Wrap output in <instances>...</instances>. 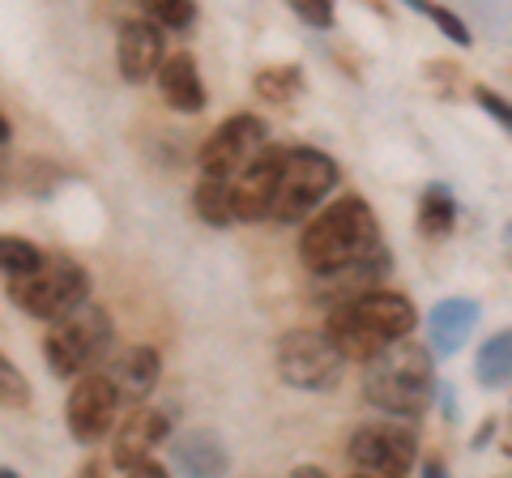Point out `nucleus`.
<instances>
[{
  "label": "nucleus",
  "mask_w": 512,
  "mask_h": 478,
  "mask_svg": "<svg viewBox=\"0 0 512 478\" xmlns=\"http://www.w3.org/2000/svg\"><path fill=\"white\" fill-rule=\"evenodd\" d=\"M282 158H286V150H265V154L256 158V163L231 184V188H235V218H239V222L274 218L278 180H282Z\"/></svg>",
  "instance_id": "nucleus-12"
},
{
  "label": "nucleus",
  "mask_w": 512,
  "mask_h": 478,
  "mask_svg": "<svg viewBox=\"0 0 512 478\" xmlns=\"http://www.w3.org/2000/svg\"><path fill=\"white\" fill-rule=\"evenodd\" d=\"M414 325H419V312L406 295L393 291H367L359 299H350L342 308H329L325 333L342 346L346 359H376L380 350H389L393 342H406Z\"/></svg>",
  "instance_id": "nucleus-3"
},
{
  "label": "nucleus",
  "mask_w": 512,
  "mask_h": 478,
  "mask_svg": "<svg viewBox=\"0 0 512 478\" xmlns=\"http://www.w3.org/2000/svg\"><path fill=\"white\" fill-rule=\"evenodd\" d=\"M116 65H120V77L128 86H141V82H150V77L163 73V65H167L163 26L150 22L146 13H141V18H128L120 26V39H116Z\"/></svg>",
  "instance_id": "nucleus-11"
},
{
  "label": "nucleus",
  "mask_w": 512,
  "mask_h": 478,
  "mask_svg": "<svg viewBox=\"0 0 512 478\" xmlns=\"http://www.w3.org/2000/svg\"><path fill=\"white\" fill-rule=\"evenodd\" d=\"M120 410V389L111 376H82L69 389V402H64V423H69V436L77 444H99L111 423H116Z\"/></svg>",
  "instance_id": "nucleus-10"
},
{
  "label": "nucleus",
  "mask_w": 512,
  "mask_h": 478,
  "mask_svg": "<svg viewBox=\"0 0 512 478\" xmlns=\"http://www.w3.org/2000/svg\"><path fill=\"white\" fill-rule=\"evenodd\" d=\"M363 397L389 419L414 423L436 397V355L419 342H393L363 363Z\"/></svg>",
  "instance_id": "nucleus-2"
},
{
  "label": "nucleus",
  "mask_w": 512,
  "mask_h": 478,
  "mask_svg": "<svg viewBox=\"0 0 512 478\" xmlns=\"http://www.w3.org/2000/svg\"><path fill=\"white\" fill-rule=\"evenodd\" d=\"M478 316H483V308H478V299H470V295L440 299V304L427 312V346H431V355L436 359L457 355V350L470 342Z\"/></svg>",
  "instance_id": "nucleus-13"
},
{
  "label": "nucleus",
  "mask_w": 512,
  "mask_h": 478,
  "mask_svg": "<svg viewBox=\"0 0 512 478\" xmlns=\"http://www.w3.org/2000/svg\"><path fill=\"white\" fill-rule=\"evenodd\" d=\"M295 18L299 22H308V26H316V30H329L333 26V9L325 5V0H295Z\"/></svg>",
  "instance_id": "nucleus-27"
},
{
  "label": "nucleus",
  "mask_w": 512,
  "mask_h": 478,
  "mask_svg": "<svg viewBox=\"0 0 512 478\" xmlns=\"http://www.w3.org/2000/svg\"><path fill=\"white\" fill-rule=\"evenodd\" d=\"M342 372H346V355L325 329H291L278 342L282 385L303 389V393H329V389H338Z\"/></svg>",
  "instance_id": "nucleus-5"
},
{
  "label": "nucleus",
  "mask_w": 512,
  "mask_h": 478,
  "mask_svg": "<svg viewBox=\"0 0 512 478\" xmlns=\"http://www.w3.org/2000/svg\"><path fill=\"white\" fill-rule=\"evenodd\" d=\"M414 427L402 419H380V423H363L350 436V461H355V474L367 478H406L414 466Z\"/></svg>",
  "instance_id": "nucleus-9"
},
{
  "label": "nucleus",
  "mask_w": 512,
  "mask_h": 478,
  "mask_svg": "<svg viewBox=\"0 0 512 478\" xmlns=\"http://www.w3.org/2000/svg\"><path fill=\"white\" fill-rule=\"evenodd\" d=\"M495 436V419H487L483 427H478V436H474V449H483V444Z\"/></svg>",
  "instance_id": "nucleus-30"
},
{
  "label": "nucleus",
  "mask_w": 512,
  "mask_h": 478,
  "mask_svg": "<svg viewBox=\"0 0 512 478\" xmlns=\"http://www.w3.org/2000/svg\"><path fill=\"white\" fill-rule=\"evenodd\" d=\"M111 338H116L111 316L99 304H86V308H77L73 316H64V321L47 333L43 359L60 380H82V376H94L90 372L94 363L107 359Z\"/></svg>",
  "instance_id": "nucleus-4"
},
{
  "label": "nucleus",
  "mask_w": 512,
  "mask_h": 478,
  "mask_svg": "<svg viewBox=\"0 0 512 478\" xmlns=\"http://www.w3.org/2000/svg\"><path fill=\"white\" fill-rule=\"evenodd\" d=\"M82 478H107V470L99 466V461H86V470H82Z\"/></svg>",
  "instance_id": "nucleus-32"
},
{
  "label": "nucleus",
  "mask_w": 512,
  "mask_h": 478,
  "mask_svg": "<svg viewBox=\"0 0 512 478\" xmlns=\"http://www.w3.org/2000/svg\"><path fill=\"white\" fill-rule=\"evenodd\" d=\"M146 18L158 22L163 30H188L197 22V5H188V0H150Z\"/></svg>",
  "instance_id": "nucleus-23"
},
{
  "label": "nucleus",
  "mask_w": 512,
  "mask_h": 478,
  "mask_svg": "<svg viewBox=\"0 0 512 478\" xmlns=\"http://www.w3.org/2000/svg\"><path fill=\"white\" fill-rule=\"evenodd\" d=\"M265 120L252 111L222 120L210 133V141L201 146V180H218V184H235L256 158L265 154Z\"/></svg>",
  "instance_id": "nucleus-8"
},
{
  "label": "nucleus",
  "mask_w": 512,
  "mask_h": 478,
  "mask_svg": "<svg viewBox=\"0 0 512 478\" xmlns=\"http://www.w3.org/2000/svg\"><path fill=\"white\" fill-rule=\"evenodd\" d=\"M508 248H512V244H508Z\"/></svg>",
  "instance_id": "nucleus-35"
},
{
  "label": "nucleus",
  "mask_w": 512,
  "mask_h": 478,
  "mask_svg": "<svg viewBox=\"0 0 512 478\" xmlns=\"http://www.w3.org/2000/svg\"><path fill=\"white\" fill-rule=\"evenodd\" d=\"M474 380L483 389H500L512 380V329H500L478 346L474 355Z\"/></svg>",
  "instance_id": "nucleus-18"
},
{
  "label": "nucleus",
  "mask_w": 512,
  "mask_h": 478,
  "mask_svg": "<svg viewBox=\"0 0 512 478\" xmlns=\"http://www.w3.org/2000/svg\"><path fill=\"white\" fill-rule=\"evenodd\" d=\"M291 478H329V474L320 470V466H295V470H291Z\"/></svg>",
  "instance_id": "nucleus-31"
},
{
  "label": "nucleus",
  "mask_w": 512,
  "mask_h": 478,
  "mask_svg": "<svg viewBox=\"0 0 512 478\" xmlns=\"http://www.w3.org/2000/svg\"><path fill=\"white\" fill-rule=\"evenodd\" d=\"M171 461L184 478H222L231 466L227 444H222L210 427H192L171 444Z\"/></svg>",
  "instance_id": "nucleus-15"
},
{
  "label": "nucleus",
  "mask_w": 512,
  "mask_h": 478,
  "mask_svg": "<svg viewBox=\"0 0 512 478\" xmlns=\"http://www.w3.org/2000/svg\"><path fill=\"white\" fill-rule=\"evenodd\" d=\"M0 265H5V278L9 282H26V278H35L39 269L47 265V257H43L35 244H30V239L5 235V244H0Z\"/></svg>",
  "instance_id": "nucleus-22"
},
{
  "label": "nucleus",
  "mask_w": 512,
  "mask_h": 478,
  "mask_svg": "<svg viewBox=\"0 0 512 478\" xmlns=\"http://www.w3.org/2000/svg\"><path fill=\"white\" fill-rule=\"evenodd\" d=\"M158 90L171 111H184V116H197L205 111V86H201V73H197V60L192 52H175L167 56L163 73H158Z\"/></svg>",
  "instance_id": "nucleus-16"
},
{
  "label": "nucleus",
  "mask_w": 512,
  "mask_h": 478,
  "mask_svg": "<svg viewBox=\"0 0 512 478\" xmlns=\"http://www.w3.org/2000/svg\"><path fill=\"white\" fill-rule=\"evenodd\" d=\"M0 389H5V406H9V410H26V406H30V385H26V376L13 368L9 359L0 363Z\"/></svg>",
  "instance_id": "nucleus-25"
},
{
  "label": "nucleus",
  "mask_w": 512,
  "mask_h": 478,
  "mask_svg": "<svg viewBox=\"0 0 512 478\" xmlns=\"http://www.w3.org/2000/svg\"><path fill=\"white\" fill-rule=\"evenodd\" d=\"M252 90H256V99L269 107H291L303 94V69L299 65H269L252 77Z\"/></svg>",
  "instance_id": "nucleus-19"
},
{
  "label": "nucleus",
  "mask_w": 512,
  "mask_h": 478,
  "mask_svg": "<svg viewBox=\"0 0 512 478\" xmlns=\"http://www.w3.org/2000/svg\"><path fill=\"white\" fill-rule=\"evenodd\" d=\"M350 478H367V474H350Z\"/></svg>",
  "instance_id": "nucleus-34"
},
{
  "label": "nucleus",
  "mask_w": 512,
  "mask_h": 478,
  "mask_svg": "<svg viewBox=\"0 0 512 478\" xmlns=\"http://www.w3.org/2000/svg\"><path fill=\"white\" fill-rule=\"evenodd\" d=\"M338 188V163L325 150L295 146L282 158V180L274 201V222H299Z\"/></svg>",
  "instance_id": "nucleus-7"
},
{
  "label": "nucleus",
  "mask_w": 512,
  "mask_h": 478,
  "mask_svg": "<svg viewBox=\"0 0 512 478\" xmlns=\"http://www.w3.org/2000/svg\"><path fill=\"white\" fill-rule=\"evenodd\" d=\"M376 257H384L376 214H372V205L355 193L325 205V210L303 227V239H299V261L308 265L316 278L346 274V269H359Z\"/></svg>",
  "instance_id": "nucleus-1"
},
{
  "label": "nucleus",
  "mask_w": 512,
  "mask_h": 478,
  "mask_svg": "<svg viewBox=\"0 0 512 478\" xmlns=\"http://www.w3.org/2000/svg\"><path fill=\"white\" fill-rule=\"evenodd\" d=\"M406 5H410L414 13H427V18L436 22V26H440V30H444V35L453 39V43H461V47H470V43H474V39H470V26L461 22L453 9H440V5H423V0H406Z\"/></svg>",
  "instance_id": "nucleus-24"
},
{
  "label": "nucleus",
  "mask_w": 512,
  "mask_h": 478,
  "mask_svg": "<svg viewBox=\"0 0 512 478\" xmlns=\"http://www.w3.org/2000/svg\"><path fill=\"white\" fill-rule=\"evenodd\" d=\"M453 222H457L453 193H448L444 184H427L423 197H419V231L427 239H444L448 231H453Z\"/></svg>",
  "instance_id": "nucleus-20"
},
{
  "label": "nucleus",
  "mask_w": 512,
  "mask_h": 478,
  "mask_svg": "<svg viewBox=\"0 0 512 478\" xmlns=\"http://www.w3.org/2000/svg\"><path fill=\"white\" fill-rule=\"evenodd\" d=\"M0 478H22V474H18V470H5V474H0Z\"/></svg>",
  "instance_id": "nucleus-33"
},
{
  "label": "nucleus",
  "mask_w": 512,
  "mask_h": 478,
  "mask_svg": "<svg viewBox=\"0 0 512 478\" xmlns=\"http://www.w3.org/2000/svg\"><path fill=\"white\" fill-rule=\"evenodd\" d=\"M192 210L210 227H227V222H235V188L218 180H201L192 188Z\"/></svg>",
  "instance_id": "nucleus-21"
},
{
  "label": "nucleus",
  "mask_w": 512,
  "mask_h": 478,
  "mask_svg": "<svg viewBox=\"0 0 512 478\" xmlns=\"http://www.w3.org/2000/svg\"><path fill=\"white\" fill-rule=\"evenodd\" d=\"M171 432V419L163 410H133L120 419V432H116V444H111V461L124 470H137L141 461H154L150 453L158 449V444L167 440Z\"/></svg>",
  "instance_id": "nucleus-14"
},
{
  "label": "nucleus",
  "mask_w": 512,
  "mask_h": 478,
  "mask_svg": "<svg viewBox=\"0 0 512 478\" xmlns=\"http://www.w3.org/2000/svg\"><path fill=\"white\" fill-rule=\"evenodd\" d=\"M158 372H163V359H158L154 346H128V350H120L116 368H111V380H116L120 397H128V402H141V397L154 393Z\"/></svg>",
  "instance_id": "nucleus-17"
},
{
  "label": "nucleus",
  "mask_w": 512,
  "mask_h": 478,
  "mask_svg": "<svg viewBox=\"0 0 512 478\" xmlns=\"http://www.w3.org/2000/svg\"><path fill=\"white\" fill-rule=\"evenodd\" d=\"M128 478H171L167 466H158V461H141L137 470H128Z\"/></svg>",
  "instance_id": "nucleus-28"
},
{
  "label": "nucleus",
  "mask_w": 512,
  "mask_h": 478,
  "mask_svg": "<svg viewBox=\"0 0 512 478\" xmlns=\"http://www.w3.org/2000/svg\"><path fill=\"white\" fill-rule=\"evenodd\" d=\"M9 295L18 299L30 316L60 325L64 316H73L77 308L90 304V274L69 257H47V265L35 278L9 282Z\"/></svg>",
  "instance_id": "nucleus-6"
},
{
  "label": "nucleus",
  "mask_w": 512,
  "mask_h": 478,
  "mask_svg": "<svg viewBox=\"0 0 512 478\" xmlns=\"http://www.w3.org/2000/svg\"><path fill=\"white\" fill-rule=\"evenodd\" d=\"M423 478H448V466L440 457H427V466H423Z\"/></svg>",
  "instance_id": "nucleus-29"
},
{
  "label": "nucleus",
  "mask_w": 512,
  "mask_h": 478,
  "mask_svg": "<svg viewBox=\"0 0 512 478\" xmlns=\"http://www.w3.org/2000/svg\"><path fill=\"white\" fill-rule=\"evenodd\" d=\"M474 99H478V107H483L491 120H500L504 129L512 133V103L504 99V94H495L491 86H478V90H474Z\"/></svg>",
  "instance_id": "nucleus-26"
}]
</instances>
